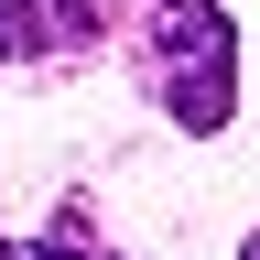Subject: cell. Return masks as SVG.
I'll list each match as a JSON object with an SVG mask.
<instances>
[{
	"instance_id": "cell-2",
	"label": "cell",
	"mask_w": 260,
	"mask_h": 260,
	"mask_svg": "<svg viewBox=\"0 0 260 260\" xmlns=\"http://www.w3.org/2000/svg\"><path fill=\"white\" fill-rule=\"evenodd\" d=\"M98 44V0H0V54H76Z\"/></svg>"
},
{
	"instance_id": "cell-1",
	"label": "cell",
	"mask_w": 260,
	"mask_h": 260,
	"mask_svg": "<svg viewBox=\"0 0 260 260\" xmlns=\"http://www.w3.org/2000/svg\"><path fill=\"white\" fill-rule=\"evenodd\" d=\"M152 65H162V98H174L184 130H228V109H239V32H228L217 0H162L152 11Z\"/></svg>"
},
{
	"instance_id": "cell-3",
	"label": "cell",
	"mask_w": 260,
	"mask_h": 260,
	"mask_svg": "<svg viewBox=\"0 0 260 260\" xmlns=\"http://www.w3.org/2000/svg\"><path fill=\"white\" fill-rule=\"evenodd\" d=\"M22 260H87V249H76V239H32Z\"/></svg>"
},
{
	"instance_id": "cell-4",
	"label": "cell",
	"mask_w": 260,
	"mask_h": 260,
	"mask_svg": "<svg viewBox=\"0 0 260 260\" xmlns=\"http://www.w3.org/2000/svg\"><path fill=\"white\" fill-rule=\"evenodd\" d=\"M239 260H260V239H249V249H239Z\"/></svg>"
}]
</instances>
